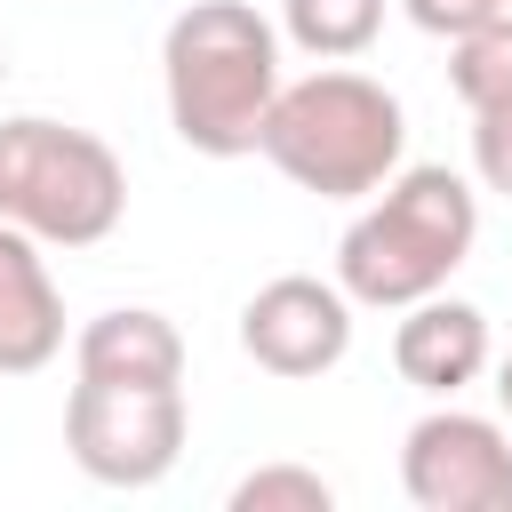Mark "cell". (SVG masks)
<instances>
[{
	"mask_svg": "<svg viewBox=\"0 0 512 512\" xmlns=\"http://www.w3.org/2000/svg\"><path fill=\"white\" fill-rule=\"evenodd\" d=\"M480 240V200L456 168H392L376 200L336 240V288L352 304L400 312L456 280V264Z\"/></svg>",
	"mask_w": 512,
	"mask_h": 512,
	"instance_id": "2",
	"label": "cell"
},
{
	"mask_svg": "<svg viewBox=\"0 0 512 512\" xmlns=\"http://www.w3.org/2000/svg\"><path fill=\"white\" fill-rule=\"evenodd\" d=\"M280 32L320 56V64H344L360 56L376 32H384V0H280Z\"/></svg>",
	"mask_w": 512,
	"mask_h": 512,
	"instance_id": "11",
	"label": "cell"
},
{
	"mask_svg": "<svg viewBox=\"0 0 512 512\" xmlns=\"http://www.w3.org/2000/svg\"><path fill=\"white\" fill-rule=\"evenodd\" d=\"M0 80H8V48H0Z\"/></svg>",
	"mask_w": 512,
	"mask_h": 512,
	"instance_id": "17",
	"label": "cell"
},
{
	"mask_svg": "<svg viewBox=\"0 0 512 512\" xmlns=\"http://www.w3.org/2000/svg\"><path fill=\"white\" fill-rule=\"evenodd\" d=\"M496 400H504V416H512V352L496 360Z\"/></svg>",
	"mask_w": 512,
	"mask_h": 512,
	"instance_id": "16",
	"label": "cell"
},
{
	"mask_svg": "<svg viewBox=\"0 0 512 512\" xmlns=\"http://www.w3.org/2000/svg\"><path fill=\"white\" fill-rule=\"evenodd\" d=\"M336 488L312 464H256L248 480H232V512H328Z\"/></svg>",
	"mask_w": 512,
	"mask_h": 512,
	"instance_id": "13",
	"label": "cell"
},
{
	"mask_svg": "<svg viewBox=\"0 0 512 512\" xmlns=\"http://www.w3.org/2000/svg\"><path fill=\"white\" fill-rule=\"evenodd\" d=\"M400 488L416 512H512V432L464 408H432L400 440Z\"/></svg>",
	"mask_w": 512,
	"mask_h": 512,
	"instance_id": "6",
	"label": "cell"
},
{
	"mask_svg": "<svg viewBox=\"0 0 512 512\" xmlns=\"http://www.w3.org/2000/svg\"><path fill=\"white\" fill-rule=\"evenodd\" d=\"M128 216V168L104 136L16 112L0 120V224L32 232L40 248H96Z\"/></svg>",
	"mask_w": 512,
	"mask_h": 512,
	"instance_id": "4",
	"label": "cell"
},
{
	"mask_svg": "<svg viewBox=\"0 0 512 512\" xmlns=\"http://www.w3.org/2000/svg\"><path fill=\"white\" fill-rule=\"evenodd\" d=\"M448 88H456L472 112L512 96V8H496L488 24H472V32L448 40Z\"/></svg>",
	"mask_w": 512,
	"mask_h": 512,
	"instance_id": "12",
	"label": "cell"
},
{
	"mask_svg": "<svg viewBox=\"0 0 512 512\" xmlns=\"http://www.w3.org/2000/svg\"><path fill=\"white\" fill-rule=\"evenodd\" d=\"M400 8H408V24H416V32H432V40H456V32L488 24L504 0H400Z\"/></svg>",
	"mask_w": 512,
	"mask_h": 512,
	"instance_id": "15",
	"label": "cell"
},
{
	"mask_svg": "<svg viewBox=\"0 0 512 512\" xmlns=\"http://www.w3.org/2000/svg\"><path fill=\"white\" fill-rule=\"evenodd\" d=\"M72 368L104 384H184V336L152 304H112L72 336Z\"/></svg>",
	"mask_w": 512,
	"mask_h": 512,
	"instance_id": "10",
	"label": "cell"
},
{
	"mask_svg": "<svg viewBox=\"0 0 512 512\" xmlns=\"http://www.w3.org/2000/svg\"><path fill=\"white\" fill-rule=\"evenodd\" d=\"M184 384H104L80 376L64 400V448L96 488H152L184 456Z\"/></svg>",
	"mask_w": 512,
	"mask_h": 512,
	"instance_id": "5",
	"label": "cell"
},
{
	"mask_svg": "<svg viewBox=\"0 0 512 512\" xmlns=\"http://www.w3.org/2000/svg\"><path fill=\"white\" fill-rule=\"evenodd\" d=\"M64 352V296L32 232L0 224V376H40Z\"/></svg>",
	"mask_w": 512,
	"mask_h": 512,
	"instance_id": "9",
	"label": "cell"
},
{
	"mask_svg": "<svg viewBox=\"0 0 512 512\" xmlns=\"http://www.w3.org/2000/svg\"><path fill=\"white\" fill-rule=\"evenodd\" d=\"M240 352L280 376V384H304V376H328L344 352H352V296L336 280H312V272H280L264 280L248 304H240Z\"/></svg>",
	"mask_w": 512,
	"mask_h": 512,
	"instance_id": "7",
	"label": "cell"
},
{
	"mask_svg": "<svg viewBox=\"0 0 512 512\" xmlns=\"http://www.w3.org/2000/svg\"><path fill=\"white\" fill-rule=\"evenodd\" d=\"M400 144H408V112L384 80L352 72V64H320L304 80H280L272 112H264V136L256 152L320 192V200H360L376 192L392 168H400Z\"/></svg>",
	"mask_w": 512,
	"mask_h": 512,
	"instance_id": "3",
	"label": "cell"
},
{
	"mask_svg": "<svg viewBox=\"0 0 512 512\" xmlns=\"http://www.w3.org/2000/svg\"><path fill=\"white\" fill-rule=\"evenodd\" d=\"M160 88L168 128L200 160H240L264 136V112L280 96V32L248 0H192L160 40Z\"/></svg>",
	"mask_w": 512,
	"mask_h": 512,
	"instance_id": "1",
	"label": "cell"
},
{
	"mask_svg": "<svg viewBox=\"0 0 512 512\" xmlns=\"http://www.w3.org/2000/svg\"><path fill=\"white\" fill-rule=\"evenodd\" d=\"M504 8H512V0H504Z\"/></svg>",
	"mask_w": 512,
	"mask_h": 512,
	"instance_id": "18",
	"label": "cell"
},
{
	"mask_svg": "<svg viewBox=\"0 0 512 512\" xmlns=\"http://www.w3.org/2000/svg\"><path fill=\"white\" fill-rule=\"evenodd\" d=\"M472 168H480V184H488V192H504V200H512V96L472 112Z\"/></svg>",
	"mask_w": 512,
	"mask_h": 512,
	"instance_id": "14",
	"label": "cell"
},
{
	"mask_svg": "<svg viewBox=\"0 0 512 512\" xmlns=\"http://www.w3.org/2000/svg\"><path fill=\"white\" fill-rule=\"evenodd\" d=\"M496 360V344H488V312L480 304H464V296H416V304H400V328H392V368H400V384H416V392H432V400H456L480 368Z\"/></svg>",
	"mask_w": 512,
	"mask_h": 512,
	"instance_id": "8",
	"label": "cell"
}]
</instances>
